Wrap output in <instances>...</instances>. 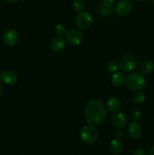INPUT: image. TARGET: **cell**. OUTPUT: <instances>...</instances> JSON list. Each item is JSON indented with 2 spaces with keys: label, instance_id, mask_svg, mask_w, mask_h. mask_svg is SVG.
<instances>
[{
  "label": "cell",
  "instance_id": "1",
  "mask_svg": "<svg viewBox=\"0 0 154 155\" xmlns=\"http://www.w3.org/2000/svg\"><path fill=\"white\" fill-rule=\"evenodd\" d=\"M107 117V109L102 101L93 99L87 103L85 108V119L91 126L102 124Z\"/></svg>",
  "mask_w": 154,
  "mask_h": 155
},
{
  "label": "cell",
  "instance_id": "2",
  "mask_svg": "<svg viewBox=\"0 0 154 155\" xmlns=\"http://www.w3.org/2000/svg\"><path fill=\"white\" fill-rule=\"evenodd\" d=\"M126 85L131 90L139 91L144 88L146 85V79L142 74L132 73L126 78Z\"/></svg>",
  "mask_w": 154,
  "mask_h": 155
},
{
  "label": "cell",
  "instance_id": "3",
  "mask_svg": "<svg viewBox=\"0 0 154 155\" xmlns=\"http://www.w3.org/2000/svg\"><path fill=\"white\" fill-rule=\"evenodd\" d=\"M79 136L83 142L92 143L98 139V130L93 126H85L80 130Z\"/></svg>",
  "mask_w": 154,
  "mask_h": 155
},
{
  "label": "cell",
  "instance_id": "4",
  "mask_svg": "<svg viewBox=\"0 0 154 155\" xmlns=\"http://www.w3.org/2000/svg\"><path fill=\"white\" fill-rule=\"evenodd\" d=\"M137 59L133 54H126L123 56L120 60L119 68L122 72L129 74L134 71L137 67Z\"/></svg>",
  "mask_w": 154,
  "mask_h": 155
},
{
  "label": "cell",
  "instance_id": "5",
  "mask_svg": "<svg viewBox=\"0 0 154 155\" xmlns=\"http://www.w3.org/2000/svg\"><path fill=\"white\" fill-rule=\"evenodd\" d=\"M75 25L80 30H87L91 27L92 24V17L90 13L87 12H79L78 15L75 17Z\"/></svg>",
  "mask_w": 154,
  "mask_h": 155
},
{
  "label": "cell",
  "instance_id": "6",
  "mask_svg": "<svg viewBox=\"0 0 154 155\" xmlns=\"http://www.w3.org/2000/svg\"><path fill=\"white\" fill-rule=\"evenodd\" d=\"M18 39L19 34L14 29H8L3 34V42L7 46H14L18 42Z\"/></svg>",
  "mask_w": 154,
  "mask_h": 155
},
{
  "label": "cell",
  "instance_id": "7",
  "mask_svg": "<svg viewBox=\"0 0 154 155\" xmlns=\"http://www.w3.org/2000/svg\"><path fill=\"white\" fill-rule=\"evenodd\" d=\"M66 40L69 44L73 45H77L83 39V34L79 30L77 29H72V30H69L66 32Z\"/></svg>",
  "mask_w": 154,
  "mask_h": 155
},
{
  "label": "cell",
  "instance_id": "8",
  "mask_svg": "<svg viewBox=\"0 0 154 155\" xmlns=\"http://www.w3.org/2000/svg\"><path fill=\"white\" fill-rule=\"evenodd\" d=\"M132 2L130 0H120L115 6V12L119 16H124L132 9Z\"/></svg>",
  "mask_w": 154,
  "mask_h": 155
},
{
  "label": "cell",
  "instance_id": "9",
  "mask_svg": "<svg viewBox=\"0 0 154 155\" xmlns=\"http://www.w3.org/2000/svg\"><path fill=\"white\" fill-rule=\"evenodd\" d=\"M127 133L128 136L134 139H137L142 136L143 129L141 125L137 121H133L128 124L127 127Z\"/></svg>",
  "mask_w": 154,
  "mask_h": 155
},
{
  "label": "cell",
  "instance_id": "10",
  "mask_svg": "<svg viewBox=\"0 0 154 155\" xmlns=\"http://www.w3.org/2000/svg\"><path fill=\"white\" fill-rule=\"evenodd\" d=\"M0 79L5 84L13 86L18 82V75L12 71H5L0 75Z\"/></svg>",
  "mask_w": 154,
  "mask_h": 155
},
{
  "label": "cell",
  "instance_id": "11",
  "mask_svg": "<svg viewBox=\"0 0 154 155\" xmlns=\"http://www.w3.org/2000/svg\"><path fill=\"white\" fill-rule=\"evenodd\" d=\"M50 47H51V49L54 52H61L62 51L64 50L65 47H66V42H65L64 39L60 37V36H56L51 39Z\"/></svg>",
  "mask_w": 154,
  "mask_h": 155
},
{
  "label": "cell",
  "instance_id": "12",
  "mask_svg": "<svg viewBox=\"0 0 154 155\" xmlns=\"http://www.w3.org/2000/svg\"><path fill=\"white\" fill-rule=\"evenodd\" d=\"M111 122L114 127L117 129H122L126 124V117L122 112H116L112 116Z\"/></svg>",
  "mask_w": 154,
  "mask_h": 155
},
{
  "label": "cell",
  "instance_id": "13",
  "mask_svg": "<svg viewBox=\"0 0 154 155\" xmlns=\"http://www.w3.org/2000/svg\"><path fill=\"white\" fill-rule=\"evenodd\" d=\"M122 103L117 97H112L107 101L106 109L110 112H116L121 107Z\"/></svg>",
  "mask_w": 154,
  "mask_h": 155
},
{
  "label": "cell",
  "instance_id": "14",
  "mask_svg": "<svg viewBox=\"0 0 154 155\" xmlns=\"http://www.w3.org/2000/svg\"><path fill=\"white\" fill-rule=\"evenodd\" d=\"M111 82L115 86H117V87L122 86L125 82V75L122 72L116 71V72L113 73V75H112Z\"/></svg>",
  "mask_w": 154,
  "mask_h": 155
},
{
  "label": "cell",
  "instance_id": "15",
  "mask_svg": "<svg viewBox=\"0 0 154 155\" xmlns=\"http://www.w3.org/2000/svg\"><path fill=\"white\" fill-rule=\"evenodd\" d=\"M154 68V63L150 60L143 61L139 65V71L142 74H149Z\"/></svg>",
  "mask_w": 154,
  "mask_h": 155
},
{
  "label": "cell",
  "instance_id": "16",
  "mask_svg": "<svg viewBox=\"0 0 154 155\" xmlns=\"http://www.w3.org/2000/svg\"><path fill=\"white\" fill-rule=\"evenodd\" d=\"M110 150L113 154H120L123 151V144L119 139H113L110 144Z\"/></svg>",
  "mask_w": 154,
  "mask_h": 155
},
{
  "label": "cell",
  "instance_id": "17",
  "mask_svg": "<svg viewBox=\"0 0 154 155\" xmlns=\"http://www.w3.org/2000/svg\"><path fill=\"white\" fill-rule=\"evenodd\" d=\"M132 101L136 104H140L143 102L145 99V94L142 91H137L135 93L133 94L132 95Z\"/></svg>",
  "mask_w": 154,
  "mask_h": 155
},
{
  "label": "cell",
  "instance_id": "18",
  "mask_svg": "<svg viewBox=\"0 0 154 155\" xmlns=\"http://www.w3.org/2000/svg\"><path fill=\"white\" fill-rule=\"evenodd\" d=\"M107 69L108 70L109 72L113 74V73L118 71V70L119 69V63H118L115 60L110 61L107 64Z\"/></svg>",
  "mask_w": 154,
  "mask_h": 155
},
{
  "label": "cell",
  "instance_id": "19",
  "mask_svg": "<svg viewBox=\"0 0 154 155\" xmlns=\"http://www.w3.org/2000/svg\"><path fill=\"white\" fill-rule=\"evenodd\" d=\"M99 12L103 16H109L113 12L112 7H108V6L104 5L102 4H100L99 5Z\"/></svg>",
  "mask_w": 154,
  "mask_h": 155
},
{
  "label": "cell",
  "instance_id": "20",
  "mask_svg": "<svg viewBox=\"0 0 154 155\" xmlns=\"http://www.w3.org/2000/svg\"><path fill=\"white\" fill-rule=\"evenodd\" d=\"M72 5L74 10L78 12H82L85 8V4L83 0H73Z\"/></svg>",
  "mask_w": 154,
  "mask_h": 155
},
{
  "label": "cell",
  "instance_id": "21",
  "mask_svg": "<svg viewBox=\"0 0 154 155\" xmlns=\"http://www.w3.org/2000/svg\"><path fill=\"white\" fill-rule=\"evenodd\" d=\"M54 32L58 36H63V35H66V28L65 26L62 25V24H57L54 27Z\"/></svg>",
  "mask_w": 154,
  "mask_h": 155
},
{
  "label": "cell",
  "instance_id": "22",
  "mask_svg": "<svg viewBox=\"0 0 154 155\" xmlns=\"http://www.w3.org/2000/svg\"><path fill=\"white\" fill-rule=\"evenodd\" d=\"M140 117H141V114H140V111L139 109L135 108L132 110L131 114V119L134 121H138L140 120Z\"/></svg>",
  "mask_w": 154,
  "mask_h": 155
},
{
  "label": "cell",
  "instance_id": "23",
  "mask_svg": "<svg viewBox=\"0 0 154 155\" xmlns=\"http://www.w3.org/2000/svg\"><path fill=\"white\" fill-rule=\"evenodd\" d=\"M113 2H114V0H101V4L108 6V7H112Z\"/></svg>",
  "mask_w": 154,
  "mask_h": 155
},
{
  "label": "cell",
  "instance_id": "24",
  "mask_svg": "<svg viewBox=\"0 0 154 155\" xmlns=\"http://www.w3.org/2000/svg\"><path fill=\"white\" fill-rule=\"evenodd\" d=\"M132 155H145V151L142 148H136L133 151Z\"/></svg>",
  "mask_w": 154,
  "mask_h": 155
},
{
  "label": "cell",
  "instance_id": "25",
  "mask_svg": "<svg viewBox=\"0 0 154 155\" xmlns=\"http://www.w3.org/2000/svg\"><path fill=\"white\" fill-rule=\"evenodd\" d=\"M117 137L119 138V139H121V138L123 137V135H124V133L123 131H122V130H119V131L117 132Z\"/></svg>",
  "mask_w": 154,
  "mask_h": 155
},
{
  "label": "cell",
  "instance_id": "26",
  "mask_svg": "<svg viewBox=\"0 0 154 155\" xmlns=\"http://www.w3.org/2000/svg\"><path fill=\"white\" fill-rule=\"evenodd\" d=\"M147 155H154V146L149 148L147 152Z\"/></svg>",
  "mask_w": 154,
  "mask_h": 155
},
{
  "label": "cell",
  "instance_id": "27",
  "mask_svg": "<svg viewBox=\"0 0 154 155\" xmlns=\"http://www.w3.org/2000/svg\"><path fill=\"white\" fill-rule=\"evenodd\" d=\"M5 1H7L8 2H10V3H15L19 1V0H5Z\"/></svg>",
  "mask_w": 154,
  "mask_h": 155
},
{
  "label": "cell",
  "instance_id": "28",
  "mask_svg": "<svg viewBox=\"0 0 154 155\" xmlns=\"http://www.w3.org/2000/svg\"><path fill=\"white\" fill-rule=\"evenodd\" d=\"M2 94V83H1V81H0V95H1Z\"/></svg>",
  "mask_w": 154,
  "mask_h": 155
},
{
  "label": "cell",
  "instance_id": "29",
  "mask_svg": "<svg viewBox=\"0 0 154 155\" xmlns=\"http://www.w3.org/2000/svg\"><path fill=\"white\" fill-rule=\"evenodd\" d=\"M150 2H151V3H152V4L154 5V0H150Z\"/></svg>",
  "mask_w": 154,
  "mask_h": 155
},
{
  "label": "cell",
  "instance_id": "30",
  "mask_svg": "<svg viewBox=\"0 0 154 155\" xmlns=\"http://www.w3.org/2000/svg\"><path fill=\"white\" fill-rule=\"evenodd\" d=\"M137 1H143V0H137Z\"/></svg>",
  "mask_w": 154,
  "mask_h": 155
}]
</instances>
